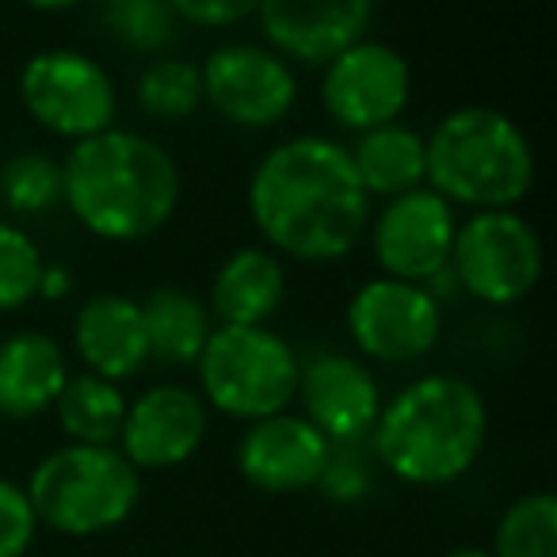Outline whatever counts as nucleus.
Listing matches in <instances>:
<instances>
[{
    "instance_id": "25",
    "label": "nucleus",
    "mask_w": 557,
    "mask_h": 557,
    "mask_svg": "<svg viewBox=\"0 0 557 557\" xmlns=\"http://www.w3.org/2000/svg\"><path fill=\"white\" fill-rule=\"evenodd\" d=\"M100 20L119 47L149 58L169 54L180 32L169 0H100Z\"/></svg>"
},
{
    "instance_id": "6",
    "label": "nucleus",
    "mask_w": 557,
    "mask_h": 557,
    "mask_svg": "<svg viewBox=\"0 0 557 557\" xmlns=\"http://www.w3.org/2000/svg\"><path fill=\"white\" fill-rule=\"evenodd\" d=\"M195 374L207 409L252 424L295 405L298 351L271 325H214Z\"/></svg>"
},
{
    "instance_id": "30",
    "label": "nucleus",
    "mask_w": 557,
    "mask_h": 557,
    "mask_svg": "<svg viewBox=\"0 0 557 557\" xmlns=\"http://www.w3.org/2000/svg\"><path fill=\"white\" fill-rule=\"evenodd\" d=\"M318 485L325 488L333 500H359V496L371 488V466H367V458L356 450V443H351V447H333Z\"/></svg>"
},
{
    "instance_id": "20",
    "label": "nucleus",
    "mask_w": 557,
    "mask_h": 557,
    "mask_svg": "<svg viewBox=\"0 0 557 557\" xmlns=\"http://www.w3.org/2000/svg\"><path fill=\"white\" fill-rule=\"evenodd\" d=\"M348 157L371 202L394 199V195L417 191V187L428 184L424 134H417L405 123H386L379 131L356 134Z\"/></svg>"
},
{
    "instance_id": "26",
    "label": "nucleus",
    "mask_w": 557,
    "mask_h": 557,
    "mask_svg": "<svg viewBox=\"0 0 557 557\" xmlns=\"http://www.w3.org/2000/svg\"><path fill=\"white\" fill-rule=\"evenodd\" d=\"M493 557H557V500L549 493L519 496L496 523Z\"/></svg>"
},
{
    "instance_id": "24",
    "label": "nucleus",
    "mask_w": 557,
    "mask_h": 557,
    "mask_svg": "<svg viewBox=\"0 0 557 557\" xmlns=\"http://www.w3.org/2000/svg\"><path fill=\"white\" fill-rule=\"evenodd\" d=\"M0 202L16 218H39L62 207V161L39 149H20L0 164Z\"/></svg>"
},
{
    "instance_id": "18",
    "label": "nucleus",
    "mask_w": 557,
    "mask_h": 557,
    "mask_svg": "<svg viewBox=\"0 0 557 557\" xmlns=\"http://www.w3.org/2000/svg\"><path fill=\"white\" fill-rule=\"evenodd\" d=\"M70 382L65 348L47 333L20 329L0 341V420H32L54 409Z\"/></svg>"
},
{
    "instance_id": "28",
    "label": "nucleus",
    "mask_w": 557,
    "mask_h": 557,
    "mask_svg": "<svg viewBox=\"0 0 557 557\" xmlns=\"http://www.w3.org/2000/svg\"><path fill=\"white\" fill-rule=\"evenodd\" d=\"M39 519L24 485L0 478V557H24L35 542Z\"/></svg>"
},
{
    "instance_id": "12",
    "label": "nucleus",
    "mask_w": 557,
    "mask_h": 557,
    "mask_svg": "<svg viewBox=\"0 0 557 557\" xmlns=\"http://www.w3.org/2000/svg\"><path fill=\"white\" fill-rule=\"evenodd\" d=\"M458 210L432 187L382 199L379 210H371V252L382 275L401 278V283H420L447 271L450 245H455Z\"/></svg>"
},
{
    "instance_id": "5",
    "label": "nucleus",
    "mask_w": 557,
    "mask_h": 557,
    "mask_svg": "<svg viewBox=\"0 0 557 557\" xmlns=\"http://www.w3.org/2000/svg\"><path fill=\"white\" fill-rule=\"evenodd\" d=\"M24 493L42 527L88 539L131 519L141 496V473L119 447L65 443L35 466Z\"/></svg>"
},
{
    "instance_id": "3",
    "label": "nucleus",
    "mask_w": 557,
    "mask_h": 557,
    "mask_svg": "<svg viewBox=\"0 0 557 557\" xmlns=\"http://www.w3.org/2000/svg\"><path fill=\"white\" fill-rule=\"evenodd\" d=\"M488 440V409L473 382L420 374L397 389L371 428L382 470L405 485L440 488L473 470Z\"/></svg>"
},
{
    "instance_id": "33",
    "label": "nucleus",
    "mask_w": 557,
    "mask_h": 557,
    "mask_svg": "<svg viewBox=\"0 0 557 557\" xmlns=\"http://www.w3.org/2000/svg\"><path fill=\"white\" fill-rule=\"evenodd\" d=\"M447 557H493L488 549H473V546H466V549H450Z\"/></svg>"
},
{
    "instance_id": "13",
    "label": "nucleus",
    "mask_w": 557,
    "mask_h": 557,
    "mask_svg": "<svg viewBox=\"0 0 557 557\" xmlns=\"http://www.w3.org/2000/svg\"><path fill=\"white\" fill-rule=\"evenodd\" d=\"M295 401L333 447H351L371 435L382 412V386L359 356L313 351L310 359H298Z\"/></svg>"
},
{
    "instance_id": "17",
    "label": "nucleus",
    "mask_w": 557,
    "mask_h": 557,
    "mask_svg": "<svg viewBox=\"0 0 557 557\" xmlns=\"http://www.w3.org/2000/svg\"><path fill=\"white\" fill-rule=\"evenodd\" d=\"M73 351L88 374H100L119 386L138 379L149 363L141 306L115 290L85 298L73 313Z\"/></svg>"
},
{
    "instance_id": "2",
    "label": "nucleus",
    "mask_w": 557,
    "mask_h": 557,
    "mask_svg": "<svg viewBox=\"0 0 557 557\" xmlns=\"http://www.w3.org/2000/svg\"><path fill=\"white\" fill-rule=\"evenodd\" d=\"M180 164L149 134L111 126L73 141L62 161V207L108 245H138L161 233L180 207Z\"/></svg>"
},
{
    "instance_id": "15",
    "label": "nucleus",
    "mask_w": 557,
    "mask_h": 557,
    "mask_svg": "<svg viewBox=\"0 0 557 557\" xmlns=\"http://www.w3.org/2000/svg\"><path fill=\"white\" fill-rule=\"evenodd\" d=\"M379 0H260L256 20L283 62L325 65L351 42L367 39Z\"/></svg>"
},
{
    "instance_id": "23",
    "label": "nucleus",
    "mask_w": 557,
    "mask_h": 557,
    "mask_svg": "<svg viewBox=\"0 0 557 557\" xmlns=\"http://www.w3.org/2000/svg\"><path fill=\"white\" fill-rule=\"evenodd\" d=\"M138 111L153 123H184L202 108L199 65L184 58L161 54L141 70L138 88H134Z\"/></svg>"
},
{
    "instance_id": "14",
    "label": "nucleus",
    "mask_w": 557,
    "mask_h": 557,
    "mask_svg": "<svg viewBox=\"0 0 557 557\" xmlns=\"http://www.w3.org/2000/svg\"><path fill=\"white\" fill-rule=\"evenodd\" d=\"M210 412L199 389L180 382H157L126 401L123 432L115 447L134 470H172L184 466L207 440Z\"/></svg>"
},
{
    "instance_id": "9",
    "label": "nucleus",
    "mask_w": 557,
    "mask_h": 557,
    "mask_svg": "<svg viewBox=\"0 0 557 557\" xmlns=\"http://www.w3.org/2000/svg\"><path fill=\"white\" fill-rule=\"evenodd\" d=\"M344 329L363 363H420L443 336V306L420 283L374 275L348 298Z\"/></svg>"
},
{
    "instance_id": "32",
    "label": "nucleus",
    "mask_w": 557,
    "mask_h": 557,
    "mask_svg": "<svg viewBox=\"0 0 557 557\" xmlns=\"http://www.w3.org/2000/svg\"><path fill=\"white\" fill-rule=\"evenodd\" d=\"M27 9L35 12H47V16H54V12H70V9H81L85 0H24Z\"/></svg>"
},
{
    "instance_id": "27",
    "label": "nucleus",
    "mask_w": 557,
    "mask_h": 557,
    "mask_svg": "<svg viewBox=\"0 0 557 557\" xmlns=\"http://www.w3.org/2000/svg\"><path fill=\"white\" fill-rule=\"evenodd\" d=\"M47 256L35 237L12 218H0V313H16L39 298V275Z\"/></svg>"
},
{
    "instance_id": "4",
    "label": "nucleus",
    "mask_w": 557,
    "mask_h": 557,
    "mask_svg": "<svg viewBox=\"0 0 557 557\" xmlns=\"http://www.w3.org/2000/svg\"><path fill=\"white\" fill-rule=\"evenodd\" d=\"M428 187L455 210H516L534 187V146L511 115L485 103L455 108L432 126Z\"/></svg>"
},
{
    "instance_id": "22",
    "label": "nucleus",
    "mask_w": 557,
    "mask_h": 557,
    "mask_svg": "<svg viewBox=\"0 0 557 557\" xmlns=\"http://www.w3.org/2000/svg\"><path fill=\"white\" fill-rule=\"evenodd\" d=\"M58 428L70 435V443L85 447H115L126 417V394L119 382H108L100 374H70L54 401Z\"/></svg>"
},
{
    "instance_id": "16",
    "label": "nucleus",
    "mask_w": 557,
    "mask_h": 557,
    "mask_svg": "<svg viewBox=\"0 0 557 557\" xmlns=\"http://www.w3.org/2000/svg\"><path fill=\"white\" fill-rule=\"evenodd\" d=\"M333 443L302 417L275 412L252 420L237 443V470L260 493H306L321 481Z\"/></svg>"
},
{
    "instance_id": "21",
    "label": "nucleus",
    "mask_w": 557,
    "mask_h": 557,
    "mask_svg": "<svg viewBox=\"0 0 557 557\" xmlns=\"http://www.w3.org/2000/svg\"><path fill=\"white\" fill-rule=\"evenodd\" d=\"M141 321H146L149 363L184 371L195 367L214 333V318L207 310V298L191 295L184 287H157L141 298Z\"/></svg>"
},
{
    "instance_id": "1",
    "label": "nucleus",
    "mask_w": 557,
    "mask_h": 557,
    "mask_svg": "<svg viewBox=\"0 0 557 557\" xmlns=\"http://www.w3.org/2000/svg\"><path fill=\"white\" fill-rule=\"evenodd\" d=\"M248 218L278 260L333 263L356 252L371 222V195L348 146L325 134H295L271 146L248 176Z\"/></svg>"
},
{
    "instance_id": "31",
    "label": "nucleus",
    "mask_w": 557,
    "mask_h": 557,
    "mask_svg": "<svg viewBox=\"0 0 557 557\" xmlns=\"http://www.w3.org/2000/svg\"><path fill=\"white\" fill-rule=\"evenodd\" d=\"M73 295V268L58 260L42 263V275H39V298L42 302H65Z\"/></svg>"
},
{
    "instance_id": "29",
    "label": "nucleus",
    "mask_w": 557,
    "mask_h": 557,
    "mask_svg": "<svg viewBox=\"0 0 557 557\" xmlns=\"http://www.w3.org/2000/svg\"><path fill=\"white\" fill-rule=\"evenodd\" d=\"M172 16L180 24L202 27V32H222V27H237L256 16L260 0H169Z\"/></svg>"
},
{
    "instance_id": "8",
    "label": "nucleus",
    "mask_w": 557,
    "mask_h": 557,
    "mask_svg": "<svg viewBox=\"0 0 557 557\" xmlns=\"http://www.w3.org/2000/svg\"><path fill=\"white\" fill-rule=\"evenodd\" d=\"M16 88L27 119L70 146L115 126L119 88L111 73L85 50H39L24 62Z\"/></svg>"
},
{
    "instance_id": "7",
    "label": "nucleus",
    "mask_w": 557,
    "mask_h": 557,
    "mask_svg": "<svg viewBox=\"0 0 557 557\" xmlns=\"http://www.w3.org/2000/svg\"><path fill=\"white\" fill-rule=\"evenodd\" d=\"M447 268L466 298L508 310L534 295L546 252L539 230L519 210H478L458 218Z\"/></svg>"
},
{
    "instance_id": "19",
    "label": "nucleus",
    "mask_w": 557,
    "mask_h": 557,
    "mask_svg": "<svg viewBox=\"0 0 557 557\" xmlns=\"http://www.w3.org/2000/svg\"><path fill=\"white\" fill-rule=\"evenodd\" d=\"M287 302V268L271 248L245 245L222 260L210 283L207 310L214 325H268Z\"/></svg>"
},
{
    "instance_id": "11",
    "label": "nucleus",
    "mask_w": 557,
    "mask_h": 557,
    "mask_svg": "<svg viewBox=\"0 0 557 557\" xmlns=\"http://www.w3.org/2000/svg\"><path fill=\"white\" fill-rule=\"evenodd\" d=\"M412 100V70L389 42L359 39L321 65V108L336 131L367 134L401 123Z\"/></svg>"
},
{
    "instance_id": "10",
    "label": "nucleus",
    "mask_w": 557,
    "mask_h": 557,
    "mask_svg": "<svg viewBox=\"0 0 557 557\" xmlns=\"http://www.w3.org/2000/svg\"><path fill=\"white\" fill-rule=\"evenodd\" d=\"M202 103L237 131H271L295 111L298 77L268 42H222L199 65Z\"/></svg>"
}]
</instances>
